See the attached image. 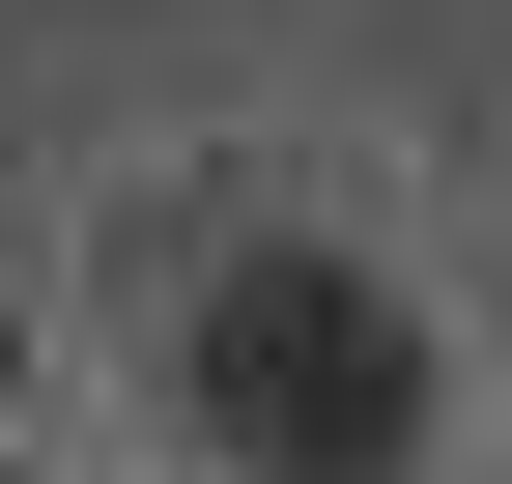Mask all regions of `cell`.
Here are the masks:
<instances>
[{"label": "cell", "instance_id": "6da1fadb", "mask_svg": "<svg viewBox=\"0 0 512 484\" xmlns=\"http://www.w3.org/2000/svg\"><path fill=\"white\" fill-rule=\"evenodd\" d=\"M143 399H171L200 484H456V314H427L370 228H313V200H256V228L171 257Z\"/></svg>", "mask_w": 512, "mask_h": 484}, {"label": "cell", "instance_id": "7a4b0ae2", "mask_svg": "<svg viewBox=\"0 0 512 484\" xmlns=\"http://www.w3.org/2000/svg\"><path fill=\"white\" fill-rule=\"evenodd\" d=\"M0 484H57V456H0Z\"/></svg>", "mask_w": 512, "mask_h": 484}]
</instances>
